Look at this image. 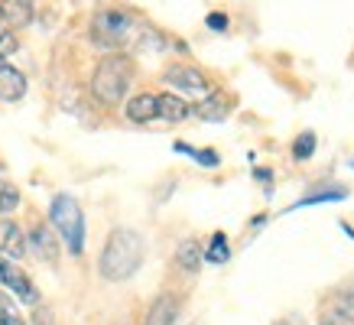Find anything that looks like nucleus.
<instances>
[{
  "label": "nucleus",
  "mask_w": 354,
  "mask_h": 325,
  "mask_svg": "<svg viewBox=\"0 0 354 325\" xmlns=\"http://www.w3.org/2000/svg\"><path fill=\"white\" fill-rule=\"evenodd\" d=\"M143 263V238L130 228H118L108 234V244L101 250V260H97V270L104 280H130L133 273L140 270Z\"/></svg>",
  "instance_id": "nucleus-1"
},
{
  "label": "nucleus",
  "mask_w": 354,
  "mask_h": 325,
  "mask_svg": "<svg viewBox=\"0 0 354 325\" xmlns=\"http://www.w3.org/2000/svg\"><path fill=\"white\" fill-rule=\"evenodd\" d=\"M312 153H315V133L306 130V133H299L296 143H292V156H296V160H309Z\"/></svg>",
  "instance_id": "nucleus-20"
},
{
  "label": "nucleus",
  "mask_w": 354,
  "mask_h": 325,
  "mask_svg": "<svg viewBox=\"0 0 354 325\" xmlns=\"http://www.w3.org/2000/svg\"><path fill=\"white\" fill-rule=\"evenodd\" d=\"M0 283H3L7 290L17 292L23 303H30V306L39 303V292H36V286L26 280V273H23L20 267H13L10 260H3V257H0Z\"/></svg>",
  "instance_id": "nucleus-6"
},
{
  "label": "nucleus",
  "mask_w": 354,
  "mask_h": 325,
  "mask_svg": "<svg viewBox=\"0 0 354 325\" xmlns=\"http://www.w3.org/2000/svg\"><path fill=\"white\" fill-rule=\"evenodd\" d=\"M189 114H192V108H189L179 95H169V91H166V95L156 98V118L172 120V124H176V120H185Z\"/></svg>",
  "instance_id": "nucleus-11"
},
{
  "label": "nucleus",
  "mask_w": 354,
  "mask_h": 325,
  "mask_svg": "<svg viewBox=\"0 0 354 325\" xmlns=\"http://www.w3.org/2000/svg\"><path fill=\"white\" fill-rule=\"evenodd\" d=\"M342 231H344V234H351V238H354V228H351V225H344V221H342Z\"/></svg>",
  "instance_id": "nucleus-26"
},
{
  "label": "nucleus",
  "mask_w": 354,
  "mask_h": 325,
  "mask_svg": "<svg viewBox=\"0 0 354 325\" xmlns=\"http://www.w3.org/2000/svg\"><path fill=\"white\" fill-rule=\"evenodd\" d=\"M0 23H3V13H0Z\"/></svg>",
  "instance_id": "nucleus-27"
},
{
  "label": "nucleus",
  "mask_w": 354,
  "mask_h": 325,
  "mask_svg": "<svg viewBox=\"0 0 354 325\" xmlns=\"http://www.w3.org/2000/svg\"><path fill=\"white\" fill-rule=\"evenodd\" d=\"M195 114L202 120H221L225 118V101H221V95H212L208 101H202V104L195 108Z\"/></svg>",
  "instance_id": "nucleus-16"
},
{
  "label": "nucleus",
  "mask_w": 354,
  "mask_h": 325,
  "mask_svg": "<svg viewBox=\"0 0 354 325\" xmlns=\"http://www.w3.org/2000/svg\"><path fill=\"white\" fill-rule=\"evenodd\" d=\"M332 306L354 325V286H351V290H344V292H338V296L332 299Z\"/></svg>",
  "instance_id": "nucleus-21"
},
{
  "label": "nucleus",
  "mask_w": 354,
  "mask_h": 325,
  "mask_svg": "<svg viewBox=\"0 0 354 325\" xmlns=\"http://www.w3.org/2000/svg\"><path fill=\"white\" fill-rule=\"evenodd\" d=\"M0 254H7L13 260H20L26 254V238L17 228V221H10V218H0Z\"/></svg>",
  "instance_id": "nucleus-7"
},
{
  "label": "nucleus",
  "mask_w": 354,
  "mask_h": 325,
  "mask_svg": "<svg viewBox=\"0 0 354 325\" xmlns=\"http://www.w3.org/2000/svg\"><path fill=\"white\" fill-rule=\"evenodd\" d=\"M0 13H3V23L26 26V23L32 20V3H26V0H10V3H0Z\"/></svg>",
  "instance_id": "nucleus-13"
},
{
  "label": "nucleus",
  "mask_w": 354,
  "mask_h": 325,
  "mask_svg": "<svg viewBox=\"0 0 354 325\" xmlns=\"http://www.w3.org/2000/svg\"><path fill=\"white\" fill-rule=\"evenodd\" d=\"M133 30H137V20L130 17L127 10H118V7H108V10H97L95 20H91V39L104 49H120L133 39Z\"/></svg>",
  "instance_id": "nucleus-4"
},
{
  "label": "nucleus",
  "mask_w": 354,
  "mask_h": 325,
  "mask_svg": "<svg viewBox=\"0 0 354 325\" xmlns=\"http://www.w3.org/2000/svg\"><path fill=\"white\" fill-rule=\"evenodd\" d=\"M208 26H212V30H227V17L225 13H212V17H208Z\"/></svg>",
  "instance_id": "nucleus-25"
},
{
  "label": "nucleus",
  "mask_w": 354,
  "mask_h": 325,
  "mask_svg": "<svg viewBox=\"0 0 354 325\" xmlns=\"http://www.w3.org/2000/svg\"><path fill=\"white\" fill-rule=\"evenodd\" d=\"M319 325H351V322H348V319H344V315L338 313L332 303H328L322 309V315H319Z\"/></svg>",
  "instance_id": "nucleus-22"
},
{
  "label": "nucleus",
  "mask_w": 354,
  "mask_h": 325,
  "mask_svg": "<svg viewBox=\"0 0 354 325\" xmlns=\"http://www.w3.org/2000/svg\"><path fill=\"white\" fill-rule=\"evenodd\" d=\"M49 221L55 225V231L62 234L68 254H82L85 250V215L72 195H55L53 205H49Z\"/></svg>",
  "instance_id": "nucleus-3"
},
{
  "label": "nucleus",
  "mask_w": 354,
  "mask_h": 325,
  "mask_svg": "<svg viewBox=\"0 0 354 325\" xmlns=\"http://www.w3.org/2000/svg\"><path fill=\"white\" fill-rule=\"evenodd\" d=\"M0 325H23L20 309L13 306V299L7 292H0Z\"/></svg>",
  "instance_id": "nucleus-19"
},
{
  "label": "nucleus",
  "mask_w": 354,
  "mask_h": 325,
  "mask_svg": "<svg viewBox=\"0 0 354 325\" xmlns=\"http://www.w3.org/2000/svg\"><path fill=\"white\" fill-rule=\"evenodd\" d=\"M166 85L179 88L185 95H208L212 91L208 78L198 68H192V65H172V68H166Z\"/></svg>",
  "instance_id": "nucleus-5"
},
{
  "label": "nucleus",
  "mask_w": 354,
  "mask_h": 325,
  "mask_svg": "<svg viewBox=\"0 0 354 325\" xmlns=\"http://www.w3.org/2000/svg\"><path fill=\"white\" fill-rule=\"evenodd\" d=\"M13 53H17V36L10 30H0V59H7Z\"/></svg>",
  "instance_id": "nucleus-23"
},
{
  "label": "nucleus",
  "mask_w": 354,
  "mask_h": 325,
  "mask_svg": "<svg viewBox=\"0 0 354 325\" xmlns=\"http://www.w3.org/2000/svg\"><path fill=\"white\" fill-rule=\"evenodd\" d=\"M17 205H20V189L13 183H7V179H0V215L13 212Z\"/></svg>",
  "instance_id": "nucleus-17"
},
{
  "label": "nucleus",
  "mask_w": 354,
  "mask_h": 325,
  "mask_svg": "<svg viewBox=\"0 0 354 325\" xmlns=\"http://www.w3.org/2000/svg\"><path fill=\"white\" fill-rule=\"evenodd\" d=\"M205 257L212 260V263H225L231 257V248H227V238L225 234H215V238L208 241V250H205Z\"/></svg>",
  "instance_id": "nucleus-18"
},
{
  "label": "nucleus",
  "mask_w": 354,
  "mask_h": 325,
  "mask_svg": "<svg viewBox=\"0 0 354 325\" xmlns=\"http://www.w3.org/2000/svg\"><path fill=\"white\" fill-rule=\"evenodd\" d=\"M192 160H198L205 169H215V166H218V153L215 150H195Z\"/></svg>",
  "instance_id": "nucleus-24"
},
{
  "label": "nucleus",
  "mask_w": 354,
  "mask_h": 325,
  "mask_svg": "<svg viewBox=\"0 0 354 325\" xmlns=\"http://www.w3.org/2000/svg\"><path fill=\"white\" fill-rule=\"evenodd\" d=\"M176 260H179V267L189 273L198 270V263H202V248H198V241H183L179 250H176Z\"/></svg>",
  "instance_id": "nucleus-14"
},
{
  "label": "nucleus",
  "mask_w": 354,
  "mask_h": 325,
  "mask_svg": "<svg viewBox=\"0 0 354 325\" xmlns=\"http://www.w3.org/2000/svg\"><path fill=\"white\" fill-rule=\"evenodd\" d=\"M130 78H133V62H130L127 55L111 53L97 62L95 75H91V95L101 104L111 108V104L124 101V95H127V88H130Z\"/></svg>",
  "instance_id": "nucleus-2"
},
{
  "label": "nucleus",
  "mask_w": 354,
  "mask_h": 325,
  "mask_svg": "<svg viewBox=\"0 0 354 325\" xmlns=\"http://www.w3.org/2000/svg\"><path fill=\"white\" fill-rule=\"evenodd\" d=\"M176 319H179V299L172 292L156 296V303L147 313V325H176Z\"/></svg>",
  "instance_id": "nucleus-10"
},
{
  "label": "nucleus",
  "mask_w": 354,
  "mask_h": 325,
  "mask_svg": "<svg viewBox=\"0 0 354 325\" xmlns=\"http://www.w3.org/2000/svg\"><path fill=\"white\" fill-rule=\"evenodd\" d=\"M344 198H348V192H342V189H332V192H315V195H306V198H299L296 205H290V212H296V208L319 205V202H344Z\"/></svg>",
  "instance_id": "nucleus-15"
},
{
  "label": "nucleus",
  "mask_w": 354,
  "mask_h": 325,
  "mask_svg": "<svg viewBox=\"0 0 354 325\" xmlns=\"http://www.w3.org/2000/svg\"><path fill=\"white\" fill-rule=\"evenodd\" d=\"M26 95V78L20 68L0 62V101H20Z\"/></svg>",
  "instance_id": "nucleus-9"
},
{
  "label": "nucleus",
  "mask_w": 354,
  "mask_h": 325,
  "mask_svg": "<svg viewBox=\"0 0 354 325\" xmlns=\"http://www.w3.org/2000/svg\"><path fill=\"white\" fill-rule=\"evenodd\" d=\"M127 118L133 124H147L156 120V95H137L127 101Z\"/></svg>",
  "instance_id": "nucleus-12"
},
{
  "label": "nucleus",
  "mask_w": 354,
  "mask_h": 325,
  "mask_svg": "<svg viewBox=\"0 0 354 325\" xmlns=\"http://www.w3.org/2000/svg\"><path fill=\"white\" fill-rule=\"evenodd\" d=\"M30 248L46 263H59V244H55V234L46 225H36L30 231Z\"/></svg>",
  "instance_id": "nucleus-8"
}]
</instances>
